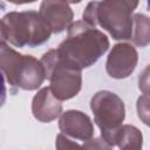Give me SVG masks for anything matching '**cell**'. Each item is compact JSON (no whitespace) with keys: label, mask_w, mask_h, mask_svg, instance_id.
<instances>
[{"label":"cell","mask_w":150,"mask_h":150,"mask_svg":"<svg viewBox=\"0 0 150 150\" xmlns=\"http://www.w3.org/2000/svg\"><path fill=\"white\" fill-rule=\"evenodd\" d=\"M116 145L120 150H142L143 134L135 125L124 124L118 135Z\"/></svg>","instance_id":"8fae6325"},{"label":"cell","mask_w":150,"mask_h":150,"mask_svg":"<svg viewBox=\"0 0 150 150\" xmlns=\"http://www.w3.org/2000/svg\"><path fill=\"white\" fill-rule=\"evenodd\" d=\"M0 68L11 87L28 91L40 88L46 79L41 60L33 55L21 54L4 41L0 45Z\"/></svg>","instance_id":"277c9868"},{"label":"cell","mask_w":150,"mask_h":150,"mask_svg":"<svg viewBox=\"0 0 150 150\" xmlns=\"http://www.w3.org/2000/svg\"><path fill=\"white\" fill-rule=\"evenodd\" d=\"M59 129L61 134L69 138L79 141H88L94 136V124L90 117L75 109L66 110L59 120Z\"/></svg>","instance_id":"ba28073f"},{"label":"cell","mask_w":150,"mask_h":150,"mask_svg":"<svg viewBox=\"0 0 150 150\" xmlns=\"http://www.w3.org/2000/svg\"><path fill=\"white\" fill-rule=\"evenodd\" d=\"M90 109L94 121L101 130V137L115 146L125 118L124 102L112 91L100 90L91 97Z\"/></svg>","instance_id":"8992f818"},{"label":"cell","mask_w":150,"mask_h":150,"mask_svg":"<svg viewBox=\"0 0 150 150\" xmlns=\"http://www.w3.org/2000/svg\"><path fill=\"white\" fill-rule=\"evenodd\" d=\"M138 62L136 48L128 42H120L112 46L105 62L107 74L116 80L129 77Z\"/></svg>","instance_id":"52a82bcc"},{"label":"cell","mask_w":150,"mask_h":150,"mask_svg":"<svg viewBox=\"0 0 150 150\" xmlns=\"http://www.w3.org/2000/svg\"><path fill=\"white\" fill-rule=\"evenodd\" d=\"M138 89L142 94L150 96V64L145 66L138 75Z\"/></svg>","instance_id":"2e32d148"},{"label":"cell","mask_w":150,"mask_h":150,"mask_svg":"<svg viewBox=\"0 0 150 150\" xmlns=\"http://www.w3.org/2000/svg\"><path fill=\"white\" fill-rule=\"evenodd\" d=\"M109 46V39L102 30L79 20L68 28L67 38L56 49L63 60L84 69L96 63Z\"/></svg>","instance_id":"6da1fadb"},{"label":"cell","mask_w":150,"mask_h":150,"mask_svg":"<svg viewBox=\"0 0 150 150\" xmlns=\"http://www.w3.org/2000/svg\"><path fill=\"white\" fill-rule=\"evenodd\" d=\"M137 6V1L129 0L90 1L83 11L82 19L93 27L100 26L107 30L114 40H131L132 12Z\"/></svg>","instance_id":"7a4b0ae2"},{"label":"cell","mask_w":150,"mask_h":150,"mask_svg":"<svg viewBox=\"0 0 150 150\" xmlns=\"http://www.w3.org/2000/svg\"><path fill=\"white\" fill-rule=\"evenodd\" d=\"M41 62L46 79L49 81V88L56 98L66 101L80 93L82 88V69L63 60L56 48L46 52L41 57Z\"/></svg>","instance_id":"5b68a950"},{"label":"cell","mask_w":150,"mask_h":150,"mask_svg":"<svg viewBox=\"0 0 150 150\" xmlns=\"http://www.w3.org/2000/svg\"><path fill=\"white\" fill-rule=\"evenodd\" d=\"M83 150H112V146L102 137H93L82 145Z\"/></svg>","instance_id":"9a60e30c"},{"label":"cell","mask_w":150,"mask_h":150,"mask_svg":"<svg viewBox=\"0 0 150 150\" xmlns=\"http://www.w3.org/2000/svg\"><path fill=\"white\" fill-rule=\"evenodd\" d=\"M62 101L56 98L49 87L41 88L32 100V114L39 122L49 123L62 114Z\"/></svg>","instance_id":"30bf717a"},{"label":"cell","mask_w":150,"mask_h":150,"mask_svg":"<svg viewBox=\"0 0 150 150\" xmlns=\"http://www.w3.org/2000/svg\"><path fill=\"white\" fill-rule=\"evenodd\" d=\"M55 146H56V150H83L82 145H80L75 141H71L69 137H67L61 132L56 136Z\"/></svg>","instance_id":"5bb4252c"},{"label":"cell","mask_w":150,"mask_h":150,"mask_svg":"<svg viewBox=\"0 0 150 150\" xmlns=\"http://www.w3.org/2000/svg\"><path fill=\"white\" fill-rule=\"evenodd\" d=\"M0 33L1 41L8 45L34 48L46 43L53 32L39 12L29 9L5 14L1 19Z\"/></svg>","instance_id":"3957f363"},{"label":"cell","mask_w":150,"mask_h":150,"mask_svg":"<svg viewBox=\"0 0 150 150\" xmlns=\"http://www.w3.org/2000/svg\"><path fill=\"white\" fill-rule=\"evenodd\" d=\"M148 11H150V0L148 1Z\"/></svg>","instance_id":"e0dca14e"},{"label":"cell","mask_w":150,"mask_h":150,"mask_svg":"<svg viewBox=\"0 0 150 150\" xmlns=\"http://www.w3.org/2000/svg\"><path fill=\"white\" fill-rule=\"evenodd\" d=\"M39 13L55 34L62 33L73 25L74 13L67 1L45 0L40 4Z\"/></svg>","instance_id":"9c48e42d"},{"label":"cell","mask_w":150,"mask_h":150,"mask_svg":"<svg viewBox=\"0 0 150 150\" xmlns=\"http://www.w3.org/2000/svg\"><path fill=\"white\" fill-rule=\"evenodd\" d=\"M136 109L137 116L141 120V122H143V124L150 128V96H139L136 102Z\"/></svg>","instance_id":"4fadbf2b"},{"label":"cell","mask_w":150,"mask_h":150,"mask_svg":"<svg viewBox=\"0 0 150 150\" xmlns=\"http://www.w3.org/2000/svg\"><path fill=\"white\" fill-rule=\"evenodd\" d=\"M132 19L134 30L131 41L135 46L144 48L150 43V18L142 13H136Z\"/></svg>","instance_id":"7c38bea8"}]
</instances>
